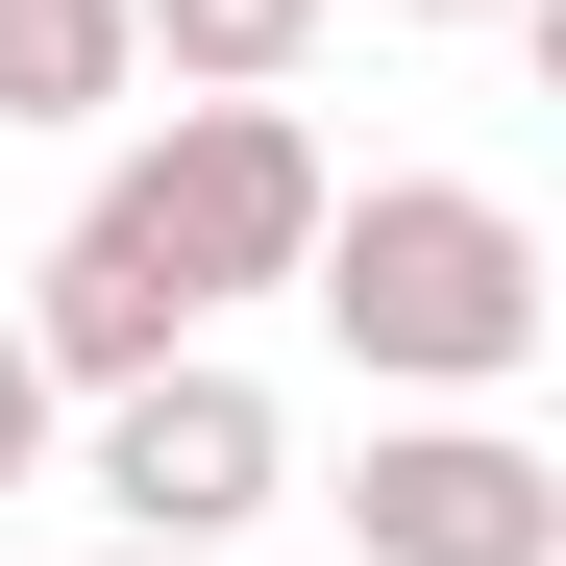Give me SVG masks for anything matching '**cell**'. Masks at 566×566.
<instances>
[{
	"mask_svg": "<svg viewBox=\"0 0 566 566\" xmlns=\"http://www.w3.org/2000/svg\"><path fill=\"white\" fill-rule=\"evenodd\" d=\"M296 296H321V345L369 369V395H517L542 321H566V271H542V222L493 198V172H321Z\"/></svg>",
	"mask_w": 566,
	"mask_h": 566,
	"instance_id": "6da1fadb",
	"label": "cell"
},
{
	"mask_svg": "<svg viewBox=\"0 0 566 566\" xmlns=\"http://www.w3.org/2000/svg\"><path fill=\"white\" fill-rule=\"evenodd\" d=\"M74 222H124L198 321H222V296H296V247H321V124H296V99H172Z\"/></svg>",
	"mask_w": 566,
	"mask_h": 566,
	"instance_id": "7a4b0ae2",
	"label": "cell"
},
{
	"mask_svg": "<svg viewBox=\"0 0 566 566\" xmlns=\"http://www.w3.org/2000/svg\"><path fill=\"white\" fill-rule=\"evenodd\" d=\"M74 493H99V542H247L271 493H296V419H271V369L172 345V369H124V395H74Z\"/></svg>",
	"mask_w": 566,
	"mask_h": 566,
	"instance_id": "3957f363",
	"label": "cell"
},
{
	"mask_svg": "<svg viewBox=\"0 0 566 566\" xmlns=\"http://www.w3.org/2000/svg\"><path fill=\"white\" fill-rule=\"evenodd\" d=\"M345 542L369 566H566V468L493 419V395H395L345 468Z\"/></svg>",
	"mask_w": 566,
	"mask_h": 566,
	"instance_id": "277c9868",
	"label": "cell"
},
{
	"mask_svg": "<svg viewBox=\"0 0 566 566\" xmlns=\"http://www.w3.org/2000/svg\"><path fill=\"white\" fill-rule=\"evenodd\" d=\"M172 345H222V321L172 296L124 222H74V247L25 271V369H50V395H124V369H172Z\"/></svg>",
	"mask_w": 566,
	"mask_h": 566,
	"instance_id": "5b68a950",
	"label": "cell"
},
{
	"mask_svg": "<svg viewBox=\"0 0 566 566\" xmlns=\"http://www.w3.org/2000/svg\"><path fill=\"white\" fill-rule=\"evenodd\" d=\"M321 25H345V0H124V50L172 74V99H296Z\"/></svg>",
	"mask_w": 566,
	"mask_h": 566,
	"instance_id": "8992f818",
	"label": "cell"
},
{
	"mask_svg": "<svg viewBox=\"0 0 566 566\" xmlns=\"http://www.w3.org/2000/svg\"><path fill=\"white\" fill-rule=\"evenodd\" d=\"M124 0H0V124H124Z\"/></svg>",
	"mask_w": 566,
	"mask_h": 566,
	"instance_id": "52a82bcc",
	"label": "cell"
},
{
	"mask_svg": "<svg viewBox=\"0 0 566 566\" xmlns=\"http://www.w3.org/2000/svg\"><path fill=\"white\" fill-rule=\"evenodd\" d=\"M50 443H74V395H50V369H25V321H0V493H25Z\"/></svg>",
	"mask_w": 566,
	"mask_h": 566,
	"instance_id": "ba28073f",
	"label": "cell"
},
{
	"mask_svg": "<svg viewBox=\"0 0 566 566\" xmlns=\"http://www.w3.org/2000/svg\"><path fill=\"white\" fill-rule=\"evenodd\" d=\"M369 25H517V0H369Z\"/></svg>",
	"mask_w": 566,
	"mask_h": 566,
	"instance_id": "9c48e42d",
	"label": "cell"
},
{
	"mask_svg": "<svg viewBox=\"0 0 566 566\" xmlns=\"http://www.w3.org/2000/svg\"><path fill=\"white\" fill-rule=\"evenodd\" d=\"M74 566H222V542H74Z\"/></svg>",
	"mask_w": 566,
	"mask_h": 566,
	"instance_id": "30bf717a",
	"label": "cell"
}]
</instances>
